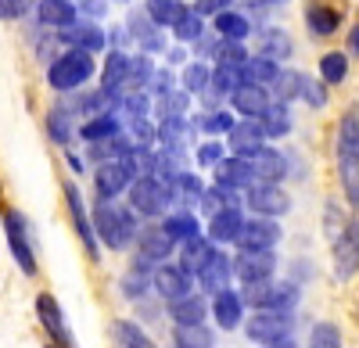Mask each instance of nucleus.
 Instances as JSON below:
<instances>
[{"mask_svg": "<svg viewBox=\"0 0 359 348\" xmlns=\"http://www.w3.org/2000/svg\"><path fill=\"white\" fill-rule=\"evenodd\" d=\"M338 169L348 205L359 209V108H348L338 130Z\"/></svg>", "mask_w": 359, "mask_h": 348, "instance_id": "f257e3e1", "label": "nucleus"}, {"mask_svg": "<svg viewBox=\"0 0 359 348\" xmlns=\"http://www.w3.org/2000/svg\"><path fill=\"white\" fill-rule=\"evenodd\" d=\"M94 234L111 248V251H123L133 237H137V223H133V212L130 209H118L115 201H97L94 209Z\"/></svg>", "mask_w": 359, "mask_h": 348, "instance_id": "f03ea898", "label": "nucleus"}, {"mask_svg": "<svg viewBox=\"0 0 359 348\" xmlns=\"http://www.w3.org/2000/svg\"><path fill=\"white\" fill-rule=\"evenodd\" d=\"M90 76H94V54H86L79 47H69L62 57H54V62L47 65V83L62 94L83 86Z\"/></svg>", "mask_w": 359, "mask_h": 348, "instance_id": "7ed1b4c3", "label": "nucleus"}, {"mask_svg": "<svg viewBox=\"0 0 359 348\" xmlns=\"http://www.w3.org/2000/svg\"><path fill=\"white\" fill-rule=\"evenodd\" d=\"M169 201H172V194L158 176H140L130 187V209H137L140 216H162Z\"/></svg>", "mask_w": 359, "mask_h": 348, "instance_id": "20e7f679", "label": "nucleus"}, {"mask_svg": "<svg viewBox=\"0 0 359 348\" xmlns=\"http://www.w3.org/2000/svg\"><path fill=\"white\" fill-rule=\"evenodd\" d=\"M359 273V219L345 226V234L334 241V277L352 280Z\"/></svg>", "mask_w": 359, "mask_h": 348, "instance_id": "39448f33", "label": "nucleus"}, {"mask_svg": "<svg viewBox=\"0 0 359 348\" xmlns=\"http://www.w3.org/2000/svg\"><path fill=\"white\" fill-rule=\"evenodd\" d=\"M65 201H69V216H72V223H76V234H79L86 255L97 263V258H101V251H97V234H94V223L86 219V209H83V197H79V187H76V183H65Z\"/></svg>", "mask_w": 359, "mask_h": 348, "instance_id": "423d86ee", "label": "nucleus"}, {"mask_svg": "<svg viewBox=\"0 0 359 348\" xmlns=\"http://www.w3.org/2000/svg\"><path fill=\"white\" fill-rule=\"evenodd\" d=\"M262 140H266V130H262L259 119L237 123V126L230 130V151H233V158H248V162H252V158L262 151Z\"/></svg>", "mask_w": 359, "mask_h": 348, "instance_id": "0eeeda50", "label": "nucleus"}, {"mask_svg": "<svg viewBox=\"0 0 359 348\" xmlns=\"http://www.w3.org/2000/svg\"><path fill=\"white\" fill-rule=\"evenodd\" d=\"M273 266H277V258L273 251H245L233 258V273L241 277L245 284H255V280H269L273 277Z\"/></svg>", "mask_w": 359, "mask_h": 348, "instance_id": "6e6552de", "label": "nucleus"}, {"mask_svg": "<svg viewBox=\"0 0 359 348\" xmlns=\"http://www.w3.org/2000/svg\"><path fill=\"white\" fill-rule=\"evenodd\" d=\"M287 327H291V312H255L248 323V337L273 344V341L287 337Z\"/></svg>", "mask_w": 359, "mask_h": 348, "instance_id": "1a4fd4ad", "label": "nucleus"}, {"mask_svg": "<svg viewBox=\"0 0 359 348\" xmlns=\"http://www.w3.org/2000/svg\"><path fill=\"white\" fill-rule=\"evenodd\" d=\"M4 230H8V244H11V255H15V263L22 266V273L33 277L36 273V258H33V248H29L25 241V223L18 212H8L4 216Z\"/></svg>", "mask_w": 359, "mask_h": 348, "instance_id": "9d476101", "label": "nucleus"}, {"mask_svg": "<svg viewBox=\"0 0 359 348\" xmlns=\"http://www.w3.org/2000/svg\"><path fill=\"white\" fill-rule=\"evenodd\" d=\"M130 180H133V172H130L126 162H104V165H97V172H94L97 194H101L104 201H111L115 194H123V190L130 187Z\"/></svg>", "mask_w": 359, "mask_h": 348, "instance_id": "9b49d317", "label": "nucleus"}, {"mask_svg": "<svg viewBox=\"0 0 359 348\" xmlns=\"http://www.w3.org/2000/svg\"><path fill=\"white\" fill-rule=\"evenodd\" d=\"M277 241H280V226L273 219H248L237 244H241L245 251H269Z\"/></svg>", "mask_w": 359, "mask_h": 348, "instance_id": "f8f14e48", "label": "nucleus"}, {"mask_svg": "<svg viewBox=\"0 0 359 348\" xmlns=\"http://www.w3.org/2000/svg\"><path fill=\"white\" fill-rule=\"evenodd\" d=\"M36 312H40L43 330H47L57 344H62V348H72V330H69L62 309H57V302H54L50 295H40V298H36Z\"/></svg>", "mask_w": 359, "mask_h": 348, "instance_id": "ddd939ff", "label": "nucleus"}, {"mask_svg": "<svg viewBox=\"0 0 359 348\" xmlns=\"http://www.w3.org/2000/svg\"><path fill=\"white\" fill-rule=\"evenodd\" d=\"M248 209L259 212L262 219H266V216H284V212L291 209V197H287L280 187H266V183H259V187L248 190Z\"/></svg>", "mask_w": 359, "mask_h": 348, "instance_id": "4468645a", "label": "nucleus"}, {"mask_svg": "<svg viewBox=\"0 0 359 348\" xmlns=\"http://www.w3.org/2000/svg\"><path fill=\"white\" fill-rule=\"evenodd\" d=\"M126 79H130V57L123 54V50H111L108 54V62H104V69H101V83H104V97L111 94V101H118L123 94V86H126Z\"/></svg>", "mask_w": 359, "mask_h": 348, "instance_id": "2eb2a0df", "label": "nucleus"}, {"mask_svg": "<svg viewBox=\"0 0 359 348\" xmlns=\"http://www.w3.org/2000/svg\"><path fill=\"white\" fill-rule=\"evenodd\" d=\"M155 291L169 302H180V298H191V277L180 270V266H162L155 273Z\"/></svg>", "mask_w": 359, "mask_h": 348, "instance_id": "dca6fc26", "label": "nucleus"}, {"mask_svg": "<svg viewBox=\"0 0 359 348\" xmlns=\"http://www.w3.org/2000/svg\"><path fill=\"white\" fill-rule=\"evenodd\" d=\"M241 230H245V216L237 209H223L219 216H212V223H208V241H216V244L241 241Z\"/></svg>", "mask_w": 359, "mask_h": 348, "instance_id": "f3484780", "label": "nucleus"}, {"mask_svg": "<svg viewBox=\"0 0 359 348\" xmlns=\"http://www.w3.org/2000/svg\"><path fill=\"white\" fill-rule=\"evenodd\" d=\"M230 273H233V263H230V258H226L223 251H212V258L205 263V270L198 273V280H201L205 291L223 295V291H226V280H230Z\"/></svg>", "mask_w": 359, "mask_h": 348, "instance_id": "a211bd4d", "label": "nucleus"}, {"mask_svg": "<svg viewBox=\"0 0 359 348\" xmlns=\"http://www.w3.org/2000/svg\"><path fill=\"white\" fill-rule=\"evenodd\" d=\"M216 180H219V187H248L252 190V180H255V169H252V162L248 158H223L219 165H216Z\"/></svg>", "mask_w": 359, "mask_h": 348, "instance_id": "6ab92c4d", "label": "nucleus"}, {"mask_svg": "<svg viewBox=\"0 0 359 348\" xmlns=\"http://www.w3.org/2000/svg\"><path fill=\"white\" fill-rule=\"evenodd\" d=\"M212 244H208L205 237H194V241H184V248H180V270H184L187 277L191 273H201L205 270V263L212 258Z\"/></svg>", "mask_w": 359, "mask_h": 348, "instance_id": "aec40b11", "label": "nucleus"}, {"mask_svg": "<svg viewBox=\"0 0 359 348\" xmlns=\"http://www.w3.org/2000/svg\"><path fill=\"white\" fill-rule=\"evenodd\" d=\"M172 251V237L165 234V230H144L140 234V258L144 263H165Z\"/></svg>", "mask_w": 359, "mask_h": 348, "instance_id": "412c9836", "label": "nucleus"}, {"mask_svg": "<svg viewBox=\"0 0 359 348\" xmlns=\"http://www.w3.org/2000/svg\"><path fill=\"white\" fill-rule=\"evenodd\" d=\"M252 169H255V180H262L266 187H277V180H284V158H280V151L262 148L252 158Z\"/></svg>", "mask_w": 359, "mask_h": 348, "instance_id": "4be33fe9", "label": "nucleus"}, {"mask_svg": "<svg viewBox=\"0 0 359 348\" xmlns=\"http://www.w3.org/2000/svg\"><path fill=\"white\" fill-rule=\"evenodd\" d=\"M233 104H237V111H241V115H248V119H262V115H266V108H269V97H266V90H262V86H252V83H245L241 90L233 94Z\"/></svg>", "mask_w": 359, "mask_h": 348, "instance_id": "5701e85b", "label": "nucleus"}, {"mask_svg": "<svg viewBox=\"0 0 359 348\" xmlns=\"http://www.w3.org/2000/svg\"><path fill=\"white\" fill-rule=\"evenodd\" d=\"M57 40H65V43H72V47H79V50H86V54H94V50H101L104 47V33L97 25H72V29H65Z\"/></svg>", "mask_w": 359, "mask_h": 348, "instance_id": "b1692460", "label": "nucleus"}, {"mask_svg": "<svg viewBox=\"0 0 359 348\" xmlns=\"http://www.w3.org/2000/svg\"><path fill=\"white\" fill-rule=\"evenodd\" d=\"M212 316H216V323H219L223 330H233L237 323H241V295H233V291L216 295V302H212Z\"/></svg>", "mask_w": 359, "mask_h": 348, "instance_id": "393cba45", "label": "nucleus"}, {"mask_svg": "<svg viewBox=\"0 0 359 348\" xmlns=\"http://www.w3.org/2000/svg\"><path fill=\"white\" fill-rule=\"evenodd\" d=\"M40 22H43V25L72 29V25H76V8H72V0H40Z\"/></svg>", "mask_w": 359, "mask_h": 348, "instance_id": "a878e982", "label": "nucleus"}, {"mask_svg": "<svg viewBox=\"0 0 359 348\" xmlns=\"http://www.w3.org/2000/svg\"><path fill=\"white\" fill-rule=\"evenodd\" d=\"M111 337H115V348H155V341L147 337L133 320H115L111 323Z\"/></svg>", "mask_w": 359, "mask_h": 348, "instance_id": "bb28decb", "label": "nucleus"}, {"mask_svg": "<svg viewBox=\"0 0 359 348\" xmlns=\"http://www.w3.org/2000/svg\"><path fill=\"white\" fill-rule=\"evenodd\" d=\"M259 57H269V62H287L291 57V40L284 29H269V33L259 36Z\"/></svg>", "mask_w": 359, "mask_h": 348, "instance_id": "cd10ccee", "label": "nucleus"}, {"mask_svg": "<svg viewBox=\"0 0 359 348\" xmlns=\"http://www.w3.org/2000/svg\"><path fill=\"white\" fill-rule=\"evenodd\" d=\"M216 33H219L223 40H230V43H245V36L252 33V25H248L245 15L223 11V15H216Z\"/></svg>", "mask_w": 359, "mask_h": 348, "instance_id": "c85d7f7f", "label": "nucleus"}, {"mask_svg": "<svg viewBox=\"0 0 359 348\" xmlns=\"http://www.w3.org/2000/svg\"><path fill=\"white\" fill-rule=\"evenodd\" d=\"M169 316L176 320V327H198L201 320H205V302L201 298H180V302H172L169 305Z\"/></svg>", "mask_w": 359, "mask_h": 348, "instance_id": "c756f323", "label": "nucleus"}, {"mask_svg": "<svg viewBox=\"0 0 359 348\" xmlns=\"http://www.w3.org/2000/svg\"><path fill=\"white\" fill-rule=\"evenodd\" d=\"M245 86V69H230V65H216L212 83H208V94H237Z\"/></svg>", "mask_w": 359, "mask_h": 348, "instance_id": "7c9ffc66", "label": "nucleus"}, {"mask_svg": "<svg viewBox=\"0 0 359 348\" xmlns=\"http://www.w3.org/2000/svg\"><path fill=\"white\" fill-rule=\"evenodd\" d=\"M338 22H341V15H338L334 8H327V4H313V8L306 11V25L313 29L316 36H331L334 29H338Z\"/></svg>", "mask_w": 359, "mask_h": 348, "instance_id": "2f4dec72", "label": "nucleus"}, {"mask_svg": "<svg viewBox=\"0 0 359 348\" xmlns=\"http://www.w3.org/2000/svg\"><path fill=\"white\" fill-rule=\"evenodd\" d=\"M79 137H83V140H94V144L118 137V123H115V115H111V111H108V115H94L90 123H83V126H79Z\"/></svg>", "mask_w": 359, "mask_h": 348, "instance_id": "473e14b6", "label": "nucleus"}, {"mask_svg": "<svg viewBox=\"0 0 359 348\" xmlns=\"http://www.w3.org/2000/svg\"><path fill=\"white\" fill-rule=\"evenodd\" d=\"M262 130H266V137H284V133H291V111H287V104H280V101H273L266 108V115H262Z\"/></svg>", "mask_w": 359, "mask_h": 348, "instance_id": "72a5a7b5", "label": "nucleus"}, {"mask_svg": "<svg viewBox=\"0 0 359 348\" xmlns=\"http://www.w3.org/2000/svg\"><path fill=\"white\" fill-rule=\"evenodd\" d=\"M162 230H165V234H169L172 241H194V237H201V234H198V219H194L191 212H176V216H165Z\"/></svg>", "mask_w": 359, "mask_h": 348, "instance_id": "f704fd0d", "label": "nucleus"}, {"mask_svg": "<svg viewBox=\"0 0 359 348\" xmlns=\"http://www.w3.org/2000/svg\"><path fill=\"white\" fill-rule=\"evenodd\" d=\"M277 76H280L277 62H269V57H248V65H245V83H252V86L269 83V86H273Z\"/></svg>", "mask_w": 359, "mask_h": 348, "instance_id": "c9c22d12", "label": "nucleus"}, {"mask_svg": "<svg viewBox=\"0 0 359 348\" xmlns=\"http://www.w3.org/2000/svg\"><path fill=\"white\" fill-rule=\"evenodd\" d=\"M187 11H191V8L176 4V0H151V8H147V18H151L155 25H176Z\"/></svg>", "mask_w": 359, "mask_h": 348, "instance_id": "e433bc0d", "label": "nucleus"}, {"mask_svg": "<svg viewBox=\"0 0 359 348\" xmlns=\"http://www.w3.org/2000/svg\"><path fill=\"white\" fill-rule=\"evenodd\" d=\"M172 341H176V348H212L216 341H212V330H205L201 323L198 327H176L172 330Z\"/></svg>", "mask_w": 359, "mask_h": 348, "instance_id": "4c0bfd02", "label": "nucleus"}, {"mask_svg": "<svg viewBox=\"0 0 359 348\" xmlns=\"http://www.w3.org/2000/svg\"><path fill=\"white\" fill-rule=\"evenodd\" d=\"M302 83H306V76H302V72L284 69V72L273 79V94H277V101H280V104H287L291 97H298V94H302Z\"/></svg>", "mask_w": 359, "mask_h": 348, "instance_id": "58836bf2", "label": "nucleus"}, {"mask_svg": "<svg viewBox=\"0 0 359 348\" xmlns=\"http://www.w3.org/2000/svg\"><path fill=\"white\" fill-rule=\"evenodd\" d=\"M273 295H277V284L273 280H255V284H245V302H252L255 309H269L273 305Z\"/></svg>", "mask_w": 359, "mask_h": 348, "instance_id": "ea45409f", "label": "nucleus"}, {"mask_svg": "<svg viewBox=\"0 0 359 348\" xmlns=\"http://www.w3.org/2000/svg\"><path fill=\"white\" fill-rule=\"evenodd\" d=\"M320 76H323V83H341V79L348 76V57H345V54H338V50L323 54V62H320Z\"/></svg>", "mask_w": 359, "mask_h": 348, "instance_id": "a19ab883", "label": "nucleus"}, {"mask_svg": "<svg viewBox=\"0 0 359 348\" xmlns=\"http://www.w3.org/2000/svg\"><path fill=\"white\" fill-rule=\"evenodd\" d=\"M208 83H212V72H208L201 62H191L184 69V86L187 94H208Z\"/></svg>", "mask_w": 359, "mask_h": 348, "instance_id": "79ce46f5", "label": "nucleus"}, {"mask_svg": "<svg viewBox=\"0 0 359 348\" xmlns=\"http://www.w3.org/2000/svg\"><path fill=\"white\" fill-rule=\"evenodd\" d=\"M144 270H147V263H144V258H137L133 270H130L126 280H123V295H126V298H140V295L147 291V277H144Z\"/></svg>", "mask_w": 359, "mask_h": 348, "instance_id": "37998d69", "label": "nucleus"}, {"mask_svg": "<svg viewBox=\"0 0 359 348\" xmlns=\"http://www.w3.org/2000/svg\"><path fill=\"white\" fill-rule=\"evenodd\" d=\"M216 62H219V65H230V69H245V65H248V54H245L241 43L223 40V43L216 47Z\"/></svg>", "mask_w": 359, "mask_h": 348, "instance_id": "c03bdc74", "label": "nucleus"}, {"mask_svg": "<svg viewBox=\"0 0 359 348\" xmlns=\"http://www.w3.org/2000/svg\"><path fill=\"white\" fill-rule=\"evenodd\" d=\"M172 33H176V40H184V43H191V40H201V33H205V25H201V15L187 11L184 18H180V22L172 25Z\"/></svg>", "mask_w": 359, "mask_h": 348, "instance_id": "a18cd8bd", "label": "nucleus"}, {"mask_svg": "<svg viewBox=\"0 0 359 348\" xmlns=\"http://www.w3.org/2000/svg\"><path fill=\"white\" fill-rule=\"evenodd\" d=\"M309 348H341V334L334 323H316L309 334Z\"/></svg>", "mask_w": 359, "mask_h": 348, "instance_id": "49530a36", "label": "nucleus"}, {"mask_svg": "<svg viewBox=\"0 0 359 348\" xmlns=\"http://www.w3.org/2000/svg\"><path fill=\"white\" fill-rule=\"evenodd\" d=\"M172 190H180V197H184V201H201V194H205L201 180H198V176H191V172H180L176 183L169 187V194H172Z\"/></svg>", "mask_w": 359, "mask_h": 348, "instance_id": "de8ad7c7", "label": "nucleus"}, {"mask_svg": "<svg viewBox=\"0 0 359 348\" xmlns=\"http://www.w3.org/2000/svg\"><path fill=\"white\" fill-rule=\"evenodd\" d=\"M184 108H187V94H165V97L158 101L162 123H165V119H180V115H184Z\"/></svg>", "mask_w": 359, "mask_h": 348, "instance_id": "09e8293b", "label": "nucleus"}, {"mask_svg": "<svg viewBox=\"0 0 359 348\" xmlns=\"http://www.w3.org/2000/svg\"><path fill=\"white\" fill-rule=\"evenodd\" d=\"M155 72H151V62L140 54V57H130V79H126V86H140V83H147Z\"/></svg>", "mask_w": 359, "mask_h": 348, "instance_id": "8fccbe9b", "label": "nucleus"}, {"mask_svg": "<svg viewBox=\"0 0 359 348\" xmlns=\"http://www.w3.org/2000/svg\"><path fill=\"white\" fill-rule=\"evenodd\" d=\"M47 133H50L57 144H69V133H72V126H69V115H65V111H54L50 119H47Z\"/></svg>", "mask_w": 359, "mask_h": 348, "instance_id": "3c124183", "label": "nucleus"}, {"mask_svg": "<svg viewBox=\"0 0 359 348\" xmlns=\"http://www.w3.org/2000/svg\"><path fill=\"white\" fill-rule=\"evenodd\" d=\"M208 133H230L237 123H233V115L230 111H212V115H205V123H201Z\"/></svg>", "mask_w": 359, "mask_h": 348, "instance_id": "603ef678", "label": "nucleus"}, {"mask_svg": "<svg viewBox=\"0 0 359 348\" xmlns=\"http://www.w3.org/2000/svg\"><path fill=\"white\" fill-rule=\"evenodd\" d=\"M302 97H306L313 108H323V104H327V94H323V86H320L316 79H306V83H302Z\"/></svg>", "mask_w": 359, "mask_h": 348, "instance_id": "864d4df0", "label": "nucleus"}, {"mask_svg": "<svg viewBox=\"0 0 359 348\" xmlns=\"http://www.w3.org/2000/svg\"><path fill=\"white\" fill-rule=\"evenodd\" d=\"M198 162L201 165H219L223 162V144H205V148L198 151Z\"/></svg>", "mask_w": 359, "mask_h": 348, "instance_id": "5fc2aeb1", "label": "nucleus"}, {"mask_svg": "<svg viewBox=\"0 0 359 348\" xmlns=\"http://www.w3.org/2000/svg\"><path fill=\"white\" fill-rule=\"evenodd\" d=\"M29 0H0V18H22Z\"/></svg>", "mask_w": 359, "mask_h": 348, "instance_id": "6e6d98bb", "label": "nucleus"}, {"mask_svg": "<svg viewBox=\"0 0 359 348\" xmlns=\"http://www.w3.org/2000/svg\"><path fill=\"white\" fill-rule=\"evenodd\" d=\"M123 101H126V111H130V115H137V119L147 111V97H144V94H137V90H133V94H126Z\"/></svg>", "mask_w": 359, "mask_h": 348, "instance_id": "4d7b16f0", "label": "nucleus"}, {"mask_svg": "<svg viewBox=\"0 0 359 348\" xmlns=\"http://www.w3.org/2000/svg\"><path fill=\"white\" fill-rule=\"evenodd\" d=\"M230 0H198V15H223Z\"/></svg>", "mask_w": 359, "mask_h": 348, "instance_id": "13d9d810", "label": "nucleus"}, {"mask_svg": "<svg viewBox=\"0 0 359 348\" xmlns=\"http://www.w3.org/2000/svg\"><path fill=\"white\" fill-rule=\"evenodd\" d=\"M133 137H140V148H144V144H147V140H151V137H155V130H151V126H147L144 119H137V123H133Z\"/></svg>", "mask_w": 359, "mask_h": 348, "instance_id": "bf43d9fd", "label": "nucleus"}, {"mask_svg": "<svg viewBox=\"0 0 359 348\" xmlns=\"http://www.w3.org/2000/svg\"><path fill=\"white\" fill-rule=\"evenodd\" d=\"M348 47L359 54V22H355V29H352V36H348Z\"/></svg>", "mask_w": 359, "mask_h": 348, "instance_id": "052dcab7", "label": "nucleus"}, {"mask_svg": "<svg viewBox=\"0 0 359 348\" xmlns=\"http://www.w3.org/2000/svg\"><path fill=\"white\" fill-rule=\"evenodd\" d=\"M269 348H298L291 337H280V341H273V344H269Z\"/></svg>", "mask_w": 359, "mask_h": 348, "instance_id": "680f3d73", "label": "nucleus"}]
</instances>
